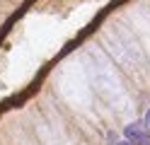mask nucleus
I'll return each mask as SVG.
<instances>
[{"instance_id":"1","label":"nucleus","mask_w":150,"mask_h":145,"mask_svg":"<svg viewBox=\"0 0 150 145\" xmlns=\"http://www.w3.org/2000/svg\"><path fill=\"white\" fill-rule=\"evenodd\" d=\"M124 135H126V140L131 145H150V135L143 131V126L140 123H131L124 128Z\"/></svg>"},{"instance_id":"2","label":"nucleus","mask_w":150,"mask_h":145,"mask_svg":"<svg viewBox=\"0 0 150 145\" xmlns=\"http://www.w3.org/2000/svg\"><path fill=\"white\" fill-rule=\"evenodd\" d=\"M143 126H145V131H148V135H150V109H148V114H145V121H143Z\"/></svg>"},{"instance_id":"3","label":"nucleus","mask_w":150,"mask_h":145,"mask_svg":"<svg viewBox=\"0 0 150 145\" xmlns=\"http://www.w3.org/2000/svg\"><path fill=\"white\" fill-rule=\"evenodd\" d=\"M119 145H131V143H128V140H126V143H124V140H121V143H119Z\"/></svg>"}]
</instances>
